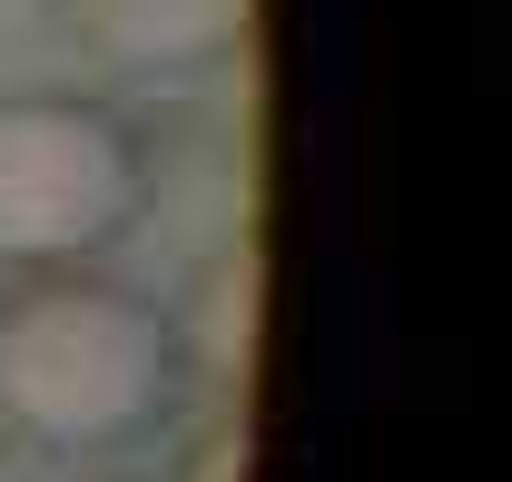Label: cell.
Wrapping results in <instances>:
<instances>
[{
	"label": "cell",
	"instance_id": "cell-1",
	"mask_svg": "<svg viewBox=\"0 0 512 482\" xmlns=\"http://www.w3.org/2000/svg\"><path fill=\"white\" fill-rule=\"evenodd\" d=\"M178 325L168 305L99 276H20L0 296V423L40 453H119L178 404Z\"/></svg>",
	"mask_w": 512,
	"mask_h": 482
},
{
	"label": "cell",
	"instance_id": "cell-3",
	"mask_svg": "<svg viewBox=\"0 0 512 482\" xmlns=\"http://www.w3.org/2000/svg\"><path fill=\"white\" fill-rule=\"evenodd\" d=\"M60 30L119 79H197L256 30V0H60Z\"/></svg>",
	"mask_w": 512,
	"mask_h": 482
},
{
	"label": "cell",
	"instance_id": "cell-2",
	"mask_svg": "<svg viewBox=\"0 0 512 482\" xmlns=\"http://www.w3.org/2000/svg\"><path fill=\"white\" fill-rule=\"evenodd\" d=\"M148 217V138L99 89H10L0 99V266L60 276L99 266Z\"/></svg>",
	"mask_w": 512,
	"mask_h": 482
}]
</instances>
